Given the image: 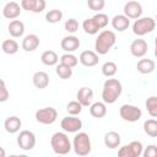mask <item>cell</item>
<instances>
[{
  "mask_svg": "<svg viewBox=\"0 0 157 157\" xmlns=\"http://www.w3.org/2000/svg\"><path fill=\"white\" fill-rule=\"evenodd\" d=\"M82 28H83V31H85L87 34H91V36L98 33V31L101 29V28L97 26V23L94 22L93 17H91V18H86V20L82 22Z\"/></svg>",
  "mask_w": 157,
  "mask_h": 157,
  "instance_id": "obj_26",
  "label": "cell"
},
{
  "mask_svg": "<svg viewBox=\"0 0 157 157\" xmlns=\"http://www.w3.org/2000/svg\"><path fill=\"white\" fill-rule=\"evenodd\" d=\"M45 6H47L45 0H37L36 5H34V9H33V12L34 13H39V12H42L45 9Z\"/></svg>",
  "mask_w": 157,
  "mask_h": 157,
  "instance_id": "obj_42",
  "label": "cell"
},
{
  "mask_svg": "<svg viewBox=\"0 0 157 157\" xmlns=\"http://www.w3.org/2000/svg\"><path fill=\"white\" fill-rule=\"evenodd\" d=\"M156 27V20L152 17H140L135 20L132 23V32L134 34L142 37L147 33H151Z\"/></svg>",
  "mask_w": 157,
  "mask_h": 157,
  "instance_id": "obj_5",
  "label": "cell"
},
{
  "mask_svg": "<svg viewBox=\"0 0 157 157\" xmlns=\"http://www.w3.org/2000/svg\"><path fill=\"white\" fill-rule=\"evenodd\" d=\"M155 45H157V36H156V38H155Z\"/></svg>",
  "mask_w": 157,
  "mask_h": 157,
  "instance_id": "obj_44",
  "label": "cell"
},
{
  "mask_svg": "<svg viewBox=\"0 0 157 157\" xmlns=\"http://www.w3.org/2000/svg\"><path fill=\"white\" fill-rule=\"evenodd\" d=\"M32 81L37 88H39V90L47 88L49 85V75L44 71H37V72H34Z\"/></svg>",
  "mask_w": 157,
  "mask_h": 157,
  "instance_id": "obj_18",
  "label": "cell"
},
{
  "mask_svg": "<svg viewBox=\"0 0 157 157\" xmlns=\"http://www.w3.org/2000/svg\"><path fill=\"white\" fill-rule=\"evenodd\" d=\"M36 142H37V139H36V135L32 131H29V130L20 131V134L17 136V145L21 150L31 151L36 146Z\"/></svg>",
  "mask_w": 157,
  "mask_h": 157,
  "instance_id": "obj_8",
  "label": "cell"
},
{
  "mask_svg": "<svg viewBox=\"0 0 157 157\" xmlns=\"http://www.w3.org/2000/svg\"><path fill=\"white\" fill-rule=\"evenodd\" d=\"M119 114L123 120L129 121V123H135V121L140 120L142 112L139 107H136L134 104H123L119 109Z\"/></svg>",
  "mask_w": 157,
  "mask_h": 157,
  "instance_id": "obj_6",
  "label": "cell"
},
{
  "mask_svg": "<svg viewBox=\"0 0 157 157\" xmlns=\"http://www.w3.org/2000/svg\"><path fill=\"white\" fill-rule=\"evenodd\" d=\"M124 15L128 16L129 18L131 20H137L141 17L142 15V6L140 2L137 1H128L125 5H124Z\"/></svg>",
  "mask_w": 157,
  "mask_h": 157,
  "instance_id": "obj_10",
  "label": "cell"
},
{
  "mask_svg": "<svg viewBox=\"0 0 157 157\" xmlns=\"http://www.w3.org/2000/svg\"><path fill=\"white\" fill-rule=\"evenodd\" d=\"M155 56L157 58V45H156V48H155Z\"/></svg>",
  "mask_w": 157,
  "mask_h": 157,
  "instance_id": "obj_43",
  "label": "cell"
},
{
  "mask_svg": "<svg viewBox=\"0 0 157 157\" xmlns=\"http://www.w3.org/2000/svg\"><path fill=\"white\" fill-rule=\"evenodd\" d=\"M55 72H56V75L61 80H67V78H70L72 76V67H70V66L60 63L59 65H56Z\"/></svg>",
  "mask_w": 157,
  "mask_h": 157,
  "instance_id": "obj_27",
  "label": "cell"
},
{
  "mask_svg": "<svg viewBox=\"0 0 157 157\" xmlns=\"http://www.w3.org/2000/svg\"><path fill=\"white\" fill-rule=\"evenodd\" d=\"M115 42H117V37L113 31H108V29L102 31L94 42L96 53L99 55L107 54L112 49V47L115 44Z\"/></svg>",
  "mask_w": 157,
  "mask_h": 157,
  "instance_id": "obj_2",
  "label": "cell"
},
{
  "mask_svg": "<svg viewBox=\"0 0 157 157\" xmlns=\"http://www.w3.org/2000/svg\"><path fill=\"white\" fill-rule=\"evenodd\" d=\"M50 146H52L54 153H56V155H67L72 148V145H71L67 135L65 132H60V131L53 134V136L50 137Z\"/></svg>",
  "mask_w": 157,
  "mask_h": 157,
  "instance_id": "obj_3",
  "label": "cell"
},
{
  "mask_svg": "<svg viewBox=\"0 0 157 157\" xmlns=\"http://www.w3.org/2000/svg\"><path fill=\"white\" fill-rule=\"evenodd\" d=\"M148 45L145 39H135L130 44V53L135 58H142L147 53Z\"/></svg>",
  "mask_w": 157,
  "mask_h": 157,
  "instance_id": "obj_12",
  "label": "cell"
},
{
  "mask_svg": "<svg viewBox=\"0 0 157 157\" xmlns=\"http://www.w3.org/2000/svg\"><path fill=\"white\" fill-rule=\"evenodd\" d=\"M36 120L40 124L44 125H50L53 124L56 118H58V112L55 108L53 107H45V108H40L36 112Z\"/></svg>",
  "mask_w": 157,
  "mask_h": 157,
  "instance_id": "obj_7",
  "label": "cell"
},
{
  "mask_svg": "<svg viewBox=\"0 0 157 157\" xmlns=\"http://www.w3.org/2000/svg\"><path fill=\"white\" fill-rule=\"evenodd\" d=\"M60 63L65 64V65H67L70 67H75L77 65V63H78V59L71 53H65V54H63L60 56Z\"/></svg>",
  "mask_w": 157,
  "mask_h": 157,
  "instance_id": "obj_32",
  "label": "cell"
},
{
  "mask_svg": "<svg viewBox=\"0 0 157 157\" xmlns=\"http://www.w3.org/2000/svg\"><path fill=\"white\" fill-rule=\"evenodd\" d=\"M60 126L65 132H77L82 129V121L80 118H76V115H69L63 118Z\"/></svg>",
  "mask_w": 157,
  "mask_h": 157,
  "instance_id": "obj_9",
  "label": "cell"
},
{
  "mask_svg": "<svg viewBox=\"0 0 157 157\" xmlns=\"http://www.w3.org/2000/svg\"><path fill=\"white\" fill-rule=\"evenodd\" d=\"M118 71V66L114 61H107L102 65V74L105 77H113Z\"/></svg>",
  "mask_w": 157,
  "mask_h": 157,
  "instance_id": "obj_30",
  "label": "cell"
},
{
  "mask_svg": "<svg viewBox=\"0 0 157 157\" xmlns=\"http://www.w3.org/2000/svg\"><path fill=\"white\" fill-rule=\"evenodd\" d=\"M118 156H119V157H132L129 145H125V146L120 147L119 151H118Z\"/></svg>",
  "mask_w": 157,
  "mask_h": 157,
  "instance_id": "obj_41",
  "label": "cell"
},
{
  "mask_svg": "<svg viewBox=\"0 0 157 157\" xmlns=\"http://www.w3.org/2000/svg\"><path fill=\"white\" fill-rule=\"evenodd\" d=\"M22 11V6H20L16 1H9L2 7V16L7 20H16Z\"/></svg>",
  "mask_w": 157,
  "mask_h": 157,
  "instance_id": "obj_11",
  "label": "cell"
},
{
  "mask_svg": "<svg viewBox=\"0 0 157 157\" xmlns=\"http://www.w3.org/2000/svg\"><path fill=\"white\" fill-rule=\"evenodd\" d=\"M93 20H94V22L97 23V26H98L101 29L104 28V27L108 25V22H109L108 16H107L105 13H103V12H98V13H96V15L93 16Z\"/></svg>",
  "mask_w": 157,
  "mask_h": 157,
  "instance_id": "obj_35",
  "label": "cell"
},
{
  "mask_svg": "<svg viewBox=\"0 0 157 157\" xmlns=\"http://www.w3.org/2000/svg\"><path fill=\"white\" fill-rule=\"evenodd\" d=\"M72 148L77 156H87L91 150V140L86 132H77L72 141Z\"/></svg>",
  "mask_w": 157,
  "mask_h": 157,
  "instance_id": "obj_4",
  "label": "cell"
},
{
  "mask_svg": "<svg viewBox=\"0 0 157 157\" xmlns=\"http://www.w3.org/2000/svg\"><path fill=\"white\" fill-rule=\"evenodd\" d=\"M90 114L93 118L101 119L107 114V105L104 102H94L90 105Z\"/></svg>",
  "mask_w": 157,
  "mask_h": 157,
  "instance_id": "obj_23",
  "label": "cell"
},
{
  "mask_svg": "<svg viewBox=\"0 0 157 157\" xmlns=\"http://www.w3.org/2000/svg\"><path fill=\"white\" fill-rule=\"evenodd\" d=\"M40 61L47 66H54L59 61V56L54 50H45L40 55Z\"/></svg>",
  "mask_w": 157,
  "mask_h": 157,
  "instance_id": "obj_24",
  "label": "cell"
},
{
  "mask_svg": "<svg viewBox=\"0 0 157 157\" xmlns=\"http://www.w3.org/2000/svg\"><path fill=\"white\" fill-rule=\"evenodd\" d=\"M147 113L152 117V118H157V97L156 96H151L146 99L145 102Z\"/></svg>",
  "mask_w": 157,
  "mask_h": 157,
  "instance_id": "obj_29",
  "label": "cell"
},
{
  "mask_svg": "<svg viewBox=\"0 0 157 157\" xmlns=\"http://www.w3.org/2000/svg\"><path fill=\"white\" fill-rule=\"evenodd\" d=\"M144 157H157V146L156 145H148L144 152H142Z\"/></svg>",
  "mask_w": 157,
  "mask_h": 157,
  "instance_id": "obj_38",
  "label": "cell"
},
{
  "mask_svg": "<svg viewBox=\"0 0 157 157\" xmlns=\"http://www.w3.org/2000/svg\"><path fill=\"white\" fill-rule=\"evenodd\" d=\"M64 28H65V31L69 32V33H75V32L78 29V22H77V20H76V18H69V20L65 22Z\"/></svg>",
  "mask_w": 157,
  "mask_h": 157,
  "instance_id": "obj_36",
  "label": "cell"
},
{
  "mask_svg": "<svg viewBox=\"0 0 157 157\" xmlns=\"http://www.w3.org/2000/svg\"><path fill=\"white\" fill-rule=\"evenodd\" d=\"M112 26L118 32H124L130 26V18L125 15H115L112 18Z\"/></svg>",
  "mask_w": 157,
  "mask_h": 157,
  "instance_id": "obj_17",
  "label": "cell"
},
{
  "mask_svg": "<svg viewBox=\"0 0 157 157\" xmlns=\"http://www.w3.org/2000/svg\"><path fill=\"white\" fill-rule=\"evenodd\" d=\"M129 147H130V151H131V155L132 157H140L144 152V146L140 141H131L129 144Z\"/></svg>",
  "mask_w": 157,
  "mask_h": 157,
  "instance_id": "obj_34",
  "label": "cell"
},
{
  "mask_svg": "<svg viewBox=\"0 0 157 157\" xmlns=\"http://www.w3.org/2000/svg\"><path fill=\"white\" fill-rule=\"evenodd\" d=\"M120 142H121V139L117 131H108L104 135V145H105V147H108L110 150L119 147Z\"/></svg>",
  "mask_w": 157,
  "mask_h": 157,
  "instance_id": "obj_19",
  "label": "cell"
},
{
  "mask_svg": "<svg viewBox=\"0 0 157 157\" xmlns=\"http://www.w3.org/2000/svg\"><path fill=\"white\" fill-rule=\"evenodd\" d=\"M60 45L61 49L65 50L66 53H72L80 48V39L74 34H69L61 39Z\"/></svg>",
  "mask_w": 157,
  "mask_h": 157,
  "instance_id": "obj_13",
  "label": "cell"
},
{
  "mask_svg": "<svg viewBox=\"0 0 157 157\" xmlns=\"http://www.w3.org/2000/svg\"><path fill=\"white\" fill-rule=\"evenodd\" d=\"M144 131L151 137H157V120L147 119L144 123Z\"/></svg>",
  "mask_w": 157,
  "mask_h": 157,
  "instance_id": "obj_28",
  "label": "cell"
},
{
  "mask_svg": "<svg viewBox=\"0 0 157 157\" xmlns=\"http://www.w3.org/2000/svg\"><path fill=\"white\" fill-rule=\"evenodd\" d=\"M155 67H156V64H155V61L151 60V59H141V60H139L137 64H136L137 71H139L140 74H142V75H147V74L153 72Z\"/></svg>",
  "mask_w": 157,
  "mask_h": 157,
  "instance_id": "obj_22",
  "label": "cell"
},
{
  "mask_svg": "<svg viewBox=\"0 0 157 157\" xmlns=\"http://www.w3.org/2000/svg\"><path fill=\"white\" fill-rule=\"evenodd\" d=\"M155 20H156V22H157V15H156V18H155Z\"/></svg>",
  "mask_w": 157,
  "mask_h": 157,
  "instance_id": "obj_45",
  "label": "cell"
},
{
  "mask_svg": "<svg viewBox=\"0 0 157 157\" xmlns=\"http://www.w3.org/2000/svg\"><path fill=\"white\" fill-rule=\"evenodd\" d=\"M36 1H37V0H21L22 10H26V11H31V12H33V9H34V5H36Z\"/></svg>",
  "mask_w": 157,
  "mask_h": 157,
  "instance_id": "obj_40",
  "label": "cell"
},
{
  "mask_svg": "<svg viewBox=\"0 0 157 157\" xmlns=\"http://www.w3.org/2000/svg\"><path fill=\"white\" fill-rule=\"evenodd\" d=\"M21 125H22V121H21V119H20L18 117H16V115H12V117L6 118V120H5V123H4L5 130H6L9 134H15V132H17V131L20 130Z\"/></svg>",
  "mask_w": 157,
  "mask_h": 157,
  "instance_id": "obj_21",
  "label": "cell"
},
{
  "mask_svg": "<svg viewBox=\"0 0 157 157\" xmlns=\"http://www.w3.org/2000/svg\"><path fill=\"white\" fill-rule=\"evenodd\" d=\"M45 20L49 23H58V22H60L63 20V12L60 10H56V9L49 10L45 13Z\"/></svg>",
  "mask_w": 157,
  "mask_h": 157,
  "instance_id": "obj_31",
  "label": "cell"
},
{
  "mask_svg": "<svg viewBox=\"0 0 157 157\" xmlns=\"http://www.w3.org/2000/svg\"><path fill=\"white\" fill-rule=\"evenodd\" d=\"M7 28H9L10 36H12L13 38H20L25 33V25L20 20H12L9 23V27Z\"/></svg>",
  "mask_w": 157,
  "mask_h": 157,
  "instance_id": "obj_20",
  "label": "cell"
},
{
  "mask_svg": "<svg viewBox=\"0 0 157 157\" xmlns=\"http://www.w3.org/2000/svg\"><path fill=\"white\" fill-rule=\"evenodd\" d=\"M9 98V91L6 88L5 81L1 80L0 81V102H6Z\"/></svg>",
  "mask_w": 157,
  "mask_h": 157,
  "instance_id": "obj_39",
  "label": "cell"
},
{
  "mask_svg": "<svg viewBox=\"0 0 157 157\" xmlns=\"http://www.w3.org/2000/svg\"><path fill=\"white\" fill-rule=\"evenodd\" d=\"M82 104L78 102V101H71L67 103L66 105V112L70 114V115H78L81 112H82Z\"/></svg>",
  "mask_w": 157,
  "mask_h": 157,
  "instance_id": "obj_33",
  "label": "cell"
},
{
  "mask_svg": "<svg viewBox=\"0 0 157 157\" xmlns=\"http://www.w3.org/2000/svg\"><path fill=\"white\" fill-rule=\"evenodd\" d=\"M39 43H40V39L37 34L34 33L27 34L22 40V49L25 52H34L39 47Z\"/></svg>",
  "mask_w": 157,
  "mask_h": 157,
  "instance_id": "obj_16",
  "label": "cell"
},
{
  "mask_svg": "<svg viewBox=\"0 0 157 157\" xmlns=\"http://www.w3.org/2000/svg\"><path fill=\"white\" fill-rule=\"evenodd\" d=\"M76 98L77 101L83 105V107H90L92 104V99H93V91L90 87H81L77 93H76Z\"/></svg>",
  "mask_w": 157,
  "mask_h": 157,
  "instance_id": "obj_15",
  "label": "cell"
},
{
  "mask_svg": "<svg viewBox=\"0 0 157 157\" xmlns=\"http://www.w3.org/2000/svg\"><path fill=\"white\" fill-rule=\"evenodd\" d=\"M80 63L86 66V67H92L94 65L98 64L99 61V58H98V54L93 50H85L80 54V58H78Z\"/></svg>",
  "mask_w": 157,
  "mask_h": 157,
  "instance_id": "obj_14",
  "label": "cell"
},
{
  "mask_svg": "<svg viewBox=\"0 0 157 157\" xmlns=\"http://www.w3.org/2000/svg\"><path fill=\"white\" fill-rule=\"evenodd\" d=\"M123 92V86L119 80L117 78H108L103 83V90H102V99L104 103L113 104L121 94Z\"/></svg>",
  "mask_w": 157,
  "mask_h": 157,
  "instance_id": "obj_1",
  "label": "cell"
},
{
  "mask_svg": "<svg viewBox=\"0 0 157 157\" xmlns=\"http://www.w3.org/2000/svg\"><path fill=\"white\" fill-rule=\"evenodd\" d=\"M87 5L92 11H98L99 12L101 10H103V7L105 5V1L104 0H87Z\"/></svg>",
  "mask_w": 157,
  "mask_h": 157,
  "instance_id": "obj_37",
  "label": "cell"
},
{
  "mask_svg": "<svg viewBox=\"0 0 157 157\" xmlns=\"http://www.w3.org/2000/svg\"><path fill=\"white\" fill-rule=\"evenodd\" d=\"M1 49L5 54H9V55L16 54L18 50V43L13 39H5L1 44Z\"/></svg>",
  "mask_w": 157,
  "mask_h": 157,
  "instance_id": "obj_25",
  "label": "cell"
}]
</instances>
